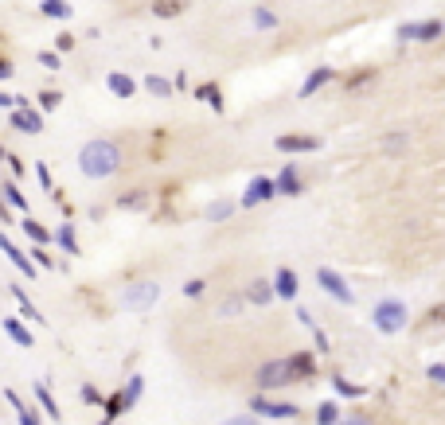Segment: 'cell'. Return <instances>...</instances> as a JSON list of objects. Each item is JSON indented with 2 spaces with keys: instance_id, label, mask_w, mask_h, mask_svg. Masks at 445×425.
<instances>
[{
  "instance_id": "cell-1",
  "label": "cell",
  "mask_w": 445,
  "mask_h": 425,
  "mask_svg": "<svg viewBox=\"0 0 445 425\" xmlns=\"http://www.w3.org/2000/svg\"><path fill=\"white\" fill-rule=\"evenodd\" d=\"M78 168H83L90 180H106V175H114L121 168V149L114 141H106V137H98V141L83 144V152H78Z\"/></svg>"
},
{
  "instance_id": "cell-2",
  "label": "cell",
  "mask_w": 445,
  "mask_h": 425,
  "mask_svg": "<svg viewBox=\"0 0 445 425\" xmlns=\"http://www.w3.org/2000/svg\"><path fill=\"white\" fill-rule=\"evenodd\" d=\"M371 324L379 328L383 335H395L406 328V304L398 297H383L375 300V309H371Z\"/></svg>"
},
{
  "instance_id": "cell-3",
  "label": "cell",
  "mask_w": 445,
  "mask_h": 425,
  "mask_svg": "<svg viewBox=\"0 0 445 425\" xmlns=\"http://www.w3.org/2000/svg\"><path fill=\"white\" fill-rule=\"evenodd\" d=\"M254 383H258V394H266V390H277V386L297 383V378H293V367H289V359H269V363H262V367H258Z\"/></svg>"
},
{
  "instance_id": "cell-4",
  "label": "cell",
  "mask_w": 445,
  "mask_h": 425,
  "mask_svg": "<svg viewBox=\"0 0 445 425\" xmlns=\"http://www.w3.org/2000/svg\"><path fill=\"white\" fill-rule=\"evenodd\" d=\"M160 300V285L157 281H133L126 292H121V309L126 312H149Z\"/></svg>"
},
{
  "instance_id": "cell-5",
  "label": "cell",
  "mask_w": 445,
  "mask_h": 425,
  "mask_svg": "<svg viewBox=\"0 0 445 425\" xmlns=\"http://www.w3.org/2000/svg\"><path fill=\"white\" fill-rule=\"evenodd\" d=\"M317 281H320V289H324L332 300H340V304H355L352 285H348L344 277L336 273V269H317Z\"/></svg>"
},
{
  "instance_id": "cell-6",
  "label": "cell",
  "mask_w": 445,
  "mask_h": 425,
  "mask_svg": "<svg viewBox=\"0 0 445 425\" xmlns=\"http://www.w3.org/2000/svg\"><path fill=\"white\" fill-rule=\"evenodd\" d=\"M274 195H277V180L254 175L250 184H246V192H243V207H262V203H269Z\"/></svg>"
},
{
  "instance_id": "cell-7",
  "label": "cell",
  "mask_w": 445,
  "mask_h": 425,
  "mask_svg": "<svg viewBox=\"0 0 445 425\" xmlns=\"http://www.w3.org/2000/svg\"><path fill=\"white\" fill-rule=\"evenodd\" d=\"M441 32H445L441 20H422V24H403L398 27V39L403 43H429V39H437Z\"/></svg>"
},
{
  "instance_id": "cell-8",
  "label": "cell",
  "mask_w": 445,
  "mask_h": 425,
  "mask_svg": "<svg viewBox=\"0 0 445 425\" xmlns=\"http://www.w3.org/2000/svg\"><path fill=\"white\" fill-rule=\"evenodd\" d=\"M250 414H258V417H297L301 409H297L293 402H274V398H266V394H254Z\"/></svg>"
},
{
  "instance_id": "cell-9",
  "label": "cell",
  "mask_w": 445,
  "mask_h": 425,
  "mask_svg": "<svg viewBox=\"0 0 445 425\" xmlns=\"http://www.w3.org/2000/svg\"><path fill=\"white\" fill-rule=\"evenodd\" d=\"M277 152H317L320 149V137H309V133H286L277 137Z\"/></svg>"
},
{
  "instance_id": "cell-10",
  "label": "cell",
  "mask_w": 445,
  "mask_h": 425,
  "mask_svg": "<svg viewBox=\"0 0 445 425\" xmlns=\"http://www.w3.org/2000/svg\"><path fill=\"white\" fill-rule=\"evenodd\" d=\"M289 359V367H293V378L297 383H305V378H317V355L312 351H293Z\"/></svg>"
},
{
  "instance_id": "cell-11",
  "label": "cell",
  "mask_w": 445,
  "mask_h": 425,
  "mask_svg": "<svg viewBox=\"0 0 445 425\" xmlns=\"http://www.w3.org/2000/svg\"><path fill=\"white\" fill-rule=\"evenodd\" d=\"M277 192L286 195V199H293V195H301V192H305V184H301V175H297V168H293V164L281 168V175H277Z\"/></svg>"
},
{
  "instance_id": "cell-12",
  "label": "cell",
  "mask_w": 445,
  "mask_h": 425,
  "mask_svg": "<svg viewBox=\"0 0 445 425\" xmlns=\"http://www.w3.org/2000/svg\"><path fill=\"white\" fill-rule=\"evenodd\" d=\"M12 125L24 129V133H39V129H43V117L35 113V109H28L24 101H20V109H12Z\"/></svg>"
},
{
  "instance_id": "cell-13",
  "label": "cell",
  "mask_w": 445,
  "mask_h": 425,
  "mask_svg": "<svg viewBox=\"0 0 445 425\" xmlns=\"http://www.w3.org/2000/svg\"><path fill=\"white\" fill-rule=\"evenodd\" d=\"M243 297L250 300V304H258V309H266L269 300L277 297V289H274V281H262V277H258V281H250V289H246Z\"/></svg>"
},
{
  "instance_id": "cell-14",
  "label": "cell",
  "mask_w": 445,
  "mask_h": 425,
  "mask_svg": "<svg viewBox=\"0 0 445 425\" xmlns=\"http://www.w3.org/2000/svg\"><path fill=\"white\" fill-rule=\"evenodd\" d=\"M0 324H4V335H8L12 343H20V347H32L35 343V335L24 328V320L20 316H8V320H0Z\"/></svg>"
},
{
  "instance_id": "cell-15",
  "label": "cell",
  "mask_w": 445,
  "mask_h": 425,
  "mask_svg": "<svg viewBox=\"0 0 445 425\" xmlns=\"http://www.w3.org/2000/svg\"><path fill=\"white\" fill-rule=\"evenodd\" d=\"M274 289H277V297H281V300H293L297 289H301V285H297V273H293V269H277Z\"/></svg>"
},
{
  "instance_id": "cell-16",
  "label": "cell",
  "mask_w": 445,
  "mask_h": 425,
  "mask_svg": "<svg viewBox=\"0 0 445 425\" xmlns=\"http://www.w3.org/2000/svg\"><path fill=\"white\" fill-rule=\"evenodd\" d=\"M8 292H12V300H16V304H20V312H24V316L32 320V324H43V312L35 309L32 300H28V292L20 289V285H8Z\"/></svg>"
},
{
  "instance_id": "cell-17",
  "label": "cell",
  "mask_w": 445,
  "mask_h": 425,
  "mask_svg": "<svg viewBox=\"0 0 445 425\" xmlns=\"http://www.w3.org/2000/svg\"><path fill=\"white\" fill-rule=\"evenodd\" d=\"M152 12H157L160 20H176L188 12V0H152Z\"/></svg>"
},
{
  "instance_id": "cell-18",
  "label": "cell",
  "mask_w": 445,
  "mask_h": 425,
  "mask_svg": "<svg viewBox=\"0 0 445 425\" xmlns=\"http://www.w3.org/2000/svg\"><path fill=\"white\" fill-rule=\"evenodd\" d=\"M106 82H109V90L118 94V98H133V90H137V86H133V78H129V75H121V70H114V75H109Z\"/></svg>"
},
{
  "instance_id": "cell-19",
  "label": "cell",
  "mask_w": 445,
  "mask_h": 425,
  "mask_svg": "<svg viewBox=\"0 0 445 425\" xmlns=\"http://www.w3.org/2000/svg\"><path fill=\"white\" fill-rule=\"evenodd\" d=\"M55 242H59L71 258H78V238H75V226H71V223H63L59 230H55Z\"/></svg>"
},
{
  "instance_id": "cell-20",
  "label": "cell",
  "mask_w": 445,
  "mask_h": 425,
  "mask_svg": "<svg viewBox=\"0 0 445 425\" xmlns=\"http://www.w3.org/2000/svg\"><path fill=\"white\" fill-rule=\"evenodd\" d=\"M328 78H332V70H328V67L312 70V75H309V78H305V86H301V98H312V94H317V90H320V86H324V82H328Z\"/></svg>"
},
{
  "instance_id": "cell-21",
  "label": "cell",
  "mask_w": 445,
  "mask_h": 425,
  "mask_svg": "<svg viewBox=\"0 0 445 425\" xmlns=\"http://www.w3.org/2000/svg\"><path fill=\"white\" fill-rule=\"evenodd\" d=\"M39 12H43V16H51V20H67L75 8H71L67 0H43V4H39Z\"/></svg>"
},
{
  "instance_id": "cell-22",
  "label": "cell",
  "mask_w": 445,
  "mask_h": 425,
  "mask_svg": "<svg viewBox=\"0 0 445 425\" xmlns=\"http://www.w3.org/2000/svg\"><path fill=\"white\" fill-rule=\"evenodd\" d=\"M344 417H340V406L336 402H320L317 406V425H340Z\"/></svg>"
},
{
  "instance_id": "cell-23",
  "label": "cell",
  "mask_w": 445,
  "mask_h": 425,
  "mask_svg": "<svg viewBox=\"0 0 445 425\" xmlns=\"http://www.w3.org/2000/svg\"><path fill=\"white\" fill-rule=\"evenodd\" d=\"M4 398H8L12 406H16V414H20V425H39V414H35V409H28L24 402H20V394H16V390H8V394H4Z\"/></svg>"
},
{
  "instance_id": "cell-24",
  "label": "cell",
  "mask_w": 445,
  "mask_h": 425,
  "mask_svg": "<svg viewBox=\"0 0 445 425\" xmlns=\"http://www.w3.org/2000/svg\"><path fill=\"white\" fill-rule=\"evenodd\" d=\"M4 254H8V258H12V261H16V269H20V273H24V277H35V266H32V261H28V258H24V254H20V250H16V246H12V242H8V238H4Z\"/></svg>"
},
{
  "instance_id": "cell-25",
  "label": "cell",
  "mask_w": 445,
  "mask_h": 425,
  "mask_svg": "<svg viewBox=\"0 0 445 425\" xmlns=\"http://www.w3.org/2000/svg\"><path fill=\"white\" fill-rule=\"evenodd\" d=\"M24 234L35 242V246H43V242H51V230L43 223H35V218H24Z\"/></svg>"
},
{
  "instance_id": "cell-26",
  "label": "cell",
  "mask_w": 445,
  "mask_h": 425,
  "mask_svg": "<svg viewBox=\"0 0 445 425\" xmlns=\"http://www.w3.org/2000/svg\"><path fill=\"white\" fill-rule=\"evenodd\" d=\"M141 390H145V378H141V375H129V383L121 386V394H126V406H137Z\"/></svg>"
},
{
  "instance_id": "cell-27",
  "label": "cell",
  "mask_w": 445,
  "mask_h": 425,
  "mask_svg": "<svg viewBox=\"0 0 445 425\" xmlns=\"http://www.w3.org/2000/svg\"><path fill=\"white\" fill-rule=\"evenodd\" d=\"M332 386H336V394H340V398H363V386L348 383L344 375H336V378H332Z\"/></svg>"
},
{
  "instance_id": "cell-28",
  "label": "cell",
  "mask_w": 445,
  "mask_h": 425,
  "mask_svg": "<svg viewBox=\"0 0 445 425\" xmlns=\"http://www.w3.org/2000/svg\"><path fill=\"white\" fill-rule=\"evenodd\" d=\"M410 144V133H386L383 137V152H403Z\"/></svg>"
},
{
  "instance_id": "cell-29",
  "label": "cell",
  "mask_w": 445,
  "mask_h": 425,
  "mask_svg": "<svg viewBox=\"0 0 445 425\" xmlns=\"http://www.w3.org/2000/svg\"><path fill=\"white\" fill-rule=\"evenodd\" d=\"M35 398H39V402H43V409H47V414H51V417H59V421H63L59 406H55V398H51V390H47V386H43V383H39V386H35Z\"/></svg>"
},
{
  "instance_id": "cell-30",
  "label": "cell",
  "mask_w": 445,
  "mask_h": 425,
  "mask_svg": "<svg viewBox=\"0 0 445 425\" xmlns=\"http://www.w3.org/2000/svg\"><path fill=\"white\" fill-rule=\"evenodd\" d=\"M4 199H8V207H16V211H24V207H28V199H24V195H20V187L12 184V180H8V184H4Z\"/></svg>"
},
{
  "instance_id": "cell-31",
  "label": "cell",
  "mask_w": 445,
  "mask_h": 425,
  "mask_svg": "<svg viewBox=\"0 0 445 425\" xmlns=\"http://www.w3.org/2000/svg\"><path fill=\"white\" fill-rule=\"evenodd\" d=\"M145 86H149L152 94H172V90H176V82H169V78H157V75L145 78Z\"/></svg>"
},
{
  "instance_id": "cell-32",
  "label": "cell",
  "mask_w": 445,
  "mask_h": 425,
  "mask_svg": "<svg viewBox=\"0 0 445 425\" xmlns=\"http://www.w3.org/2000/svg\"><path fill=\"white\" fill-rule=\"evenodd\" d=\"M195 98H207V101H211V109H223V94H219L211 82H207V86H200V90H195Z\"/></svg>"
},
{
  "instance_id": "cell-33",
  "label": "cell",
  "mask_w": 445,
  "mask_h": 425,
  "mask_svg": "<svg viewBox=\"0 0 445 425\" xmlns=\"http://www.w3.org/2000/svg\"><path fill=\"white\" fill-rule=\"evenodd\" d=\"M231 211H235L231 203H211V207H207V218H211V223H223V218H231Z\"/></svg>"
},
{
  "instance_id": "cell-34",
  "label": "cell",
  "mask_w": 445,
  "mask_h": 425,
  "mask_svg": "<svg viewBox=\"0 0 445 425\" xmlns=\"http://www.w3.org/2000/svg\"><path fill=\"white\" fill-rule=\"evenodd\" d=\"M426 378H429V383H437V386L445 390V363H429V367H426Z\"/></svg>"
},
{
  "instance_id": "cell-35",
  "label": "cell",
  "mask_w": 445,
  "mask_h": 425,
  "mask_svg": "<svg viewBox=\"0 0 445 425\" xmlns=\"http://www.w3.org/2000/svg\"><path fill=\"white\" fill-rule=\"evenodd\" d=\"M254 24L258 27H277V16L269 8H254Z\"/></svg>"
},
{
  "instance_id": "cell-36",
  "label": "cell",
  "mask_w": 445,
  "mask_h": 425,
  "mask_svg": "<svg viewBox=\"0 0 445 425\" xmlns=\"http://www.w3.org/2000/svg\"><path fill=\"white\" fill-rule=\"evenodd\" d=\"M203 289H207V281H203V277H192V281L184 285V297H203Z\"/></svg>"
},
{
  "instance_id": "cell-37",
  "label": "cell",
  "mask_w": 445,
  "mask_h": 425,
  "mask_svg": "<svg viewBox=\"0 0 445 425\" xmlns=\"http://www.w3.org/2000/svg\"><path fill=\"white\" fill-rule=\"evenodd\" d=\"M426 324H445V304H434V309L426 312Z\"/></svg>"
},
{
  "instance_id": "cell-38",
  "label": "cell",
  "mask_w": 445,
  "mask_h": 425,
  "mask_svg": "<svg viewBox=\"0 0 445 425\" xmlns=\"http://www.w3.org/2000/svg\"><path fill=\"white\" fill-rule=\"evenodd\" d=\"M145 203V192H133V195H121V207H141Z\"/></svg>"
},
{
  "instance_id": "cell-39",
  "label": "cell",
  "mask_w": 445,
  "mask_h": 425,
  "mask_svg": "<svg viewBox=\"0 0 445 425\" xmlns=\"http://www.w3.org/2000/svg\"><path fill=\"white\" fill-rule=\"evenodd\" d=\"M83 402H90V406H102V394L94 390V386H83Z\"/></svg>"
},
{
  "instance_id": "cell-40",
  "label": "cell",
  "mask_w": 445,
  "mask_h": 425,
  "mask_svg": "<svg viewBox=\"0 0 445 425\" xmlns=\"http://www.w3.org/2000/svg\"><path fill=\"white\" fill-rule=\"evenodd\" d=\"M223 425H262V421H258V414H250V417H227Z\"/></svg>"
},
{
  "instance_id": "cell-41",
  "label": "cell",
  "mask_w": 445,
  "mask_h": 425,
  "mask_svg": "<svg viewBox=\"0 0 445 425\" xmlns=\"http://www.w3.org/2000/svg\"><path fill=\"white\" fill-rule=\"evenodd\" d=\"M39 101H43L47 109H55V106H59V94H55V90H43V94H39Z\"/></svg>"
},
{
  "instance_id": "cell-42",
  "label": "cell",
  "mask_w": 445,
  "mask_h": 425,
  "mask_svg": "<svg viewBox=\"0 0 445 425\" xmlns=\"http://www.w3.org/2000/svg\"><path fill=\"white\" fill-rule=\"evenodd\" d=\"M309 332H312V340H317V347H320V351H328V335H324V332H320V328H317V324H312V328H309Z\"/></svg>"
},
{
  "instance_id": "cell-43",
  "label": "cell",
  "mask_w": 445,
  "mask_h": 425,
  "mask_svg": "<svg viewBox=\"0 0 445 425\" xmlns=\"http://www.w3.org/2000/svg\"><path fill=\"white\" fill-rule=\"evenodd\" d=\"M55 47H59V51H75V35H59V39H55Z\"/></svg>"
},
{
  "instance_id": "cell-44",
  "label": "cell",
  "mask_w": 445,
  "mask_h": 425,
  "mask_svg": "<svg viewBox=\"0 0 445 425\" xmlns=\"http://www.w3.org/2000/svg\"><path fill=\"white\" fill-rule=\"evenodd\" d=\"M340 425H371V417H363V414H352V417H344Z\"/></svg>"
},
{
  "instance_id": "cell-45",
  "label": "cell",
  "mask_w": 445,
  "mask_h": 425,
  "mask_svg": "<svg viewBox=\"0 0 445 425\" xmlns=\"http://www.w3.org/2000/svg\"><path fill=\"white\" fill-rule=\"evenodd\" d=\"M35 172H39V184H43V187H51V172H47V164H35Z\"/></svg>"
},
{
  "instance_id": "cell-46",
  "label": "cell",
  "mask_w": 445,
  "mask_h": 425,
  "mask_svg": "<svg viewBox=\"0 0 445 425\" xmlns=\"http://www.w3.org/2000/svg\"><path fill=\"white\" fill-rule=\"evenodd\" d=\"M39 63H43V67H51V70H55V67H59V58H55V55H51V51H43V55H39Z\"/></svg>"
},
{
  "instance_id": "cell-47",
  "label": "cell",
  "mask_w": 445,
  "mask_h": 425,
  "mask_svg": "<svg viewBox=\"0 0 445 425\" xmlns=\"http://www.w3.org/2000/svg\"><path fill=\"white\" fill-rule=\"evenodd\" d=\"M102 425H114V421H106V417H102Z\"/></svg>"
}]
</instances>
